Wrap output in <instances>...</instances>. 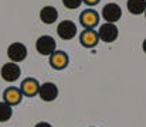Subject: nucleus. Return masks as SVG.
I'll use <instances>...</instances> for the list:
<instances>
[{"instance_id": "nucleus-1", "label": "nucleus", "mask_w": 146, "mask_h": 127, "mask_svg": "<svg viewBox=\"0 0 146 127\" xmlns=\"http://www.w3.org/2000/svg\"><path fill=\"white\" fill-rule=\"evenodd\" d=\"M7 57L11 62H21L27 58V47L23 42H13L7 48Z\"/></svg>"}, {"instance_id": "nucleus-2", "label": "nucleus", "mask_w": 146, "mask_h": 127, "mask_svg": "<svg viewBox=\"0 0 146 127\" xmlns=\"http://www.w3.org/2000/svg\"><path fill=\"white\" fill-rule=\"evenodd\" d=\"M55 47H57V42H55V40L51 36H41L36 41V49L41 55L50 57L55 51Z\"/></svg>"}, {"instance_id": "nucleus-3", "label": "nucleus", "mask_w": 146, "mask_h": 127, "mask_svg": "<svg viewBox=\"0 0 146 127\" xmlns=\"http://www.w3.org/2000/svg\"><path fill=\"white\" fill-rule=\"evenodd\" d=\"M118 34H119V31H118V27L115 26V23H105L98 30V37L104 42H113L118 38Z\"/></svg>"}, {"instance_id": "nucleus-4", "label": "nucleus", "mask_w": 146, "mask_h": 127, "mask_svg": "<svg viewBox=\"0 0 146 127\" xmlns=\"http://www.w3.org/2000/svg\"><path fill=\"white\" fill-rule=\"evenodd\" d=\"M20 74H21V69H20L19 64L11 62V61L4 64L1 66V69H0V75L6 82H16L19 79Z\"/></svg>"}, {"instance_id": "nucleus-5", "label": "nucleus", "mask_w": 146, "mask_h": 127, "mask_svg": "<svg viewBox=\"0 0 146 127\" xmlns=\"http://www.w3.org/2000/svg\"><path fill=\"white\" fill-rule=\"evenodd\" d=\"M57 34L61 40H72L77 36V26L71 20H64L57 27Z\"/></svg>"}, {"instance_id": "nucleus-6", "label": "nucleus", "mask_w": 146, "mask_h": 127, "mask_svg": "<svg viewBox=\"0 0 146 127\" xmlns=\"http://www.w3.org/2000/svg\"><path fill=\"white\" fill-rule=\"evenodd\" d=\"M122 17V10L119 4L116 3H108L102 9V18L106 20V23H116Z\"/></svg>"}, {"instance_id": "nucleus-7", "label": "nucleus", "mask_w": 146, "mask_h": 127, "mask_svg": "<svg viewBox=\"0 0 146 127\" xmlns=\"http://www.w3.org/2000/svg\"><path fill=\"white\" fill-rule=\"evenodd\" d=\"M38 96L44 102H54L58 97V88H57V85L52 84V82H46V84L40 85Z\"/></svg>"}, {"instance_id": "nucleus-8", "label": "nucleus", "mask_w": 146, "mask_h": 127, "mask_svg": "<svg viewBox=\"0 0 146 127\" xmlns=\"http://www.w3.org/2000/svg\"><path fill=\"white\" fill-rule=\"evenodd\" d=\"M80 23L82 24L84 28H94L99 23V16L95 10L87 9L80 14Z\"/></svg>"}, {"instance_id": "nucleus-9", "label": "nucleus", "mask_w": 146, "mask_h": 127, "mask_svg": "<svg viewBox=\"0 0 146 127\" xmlns=\"http://www.w3.org/2000/svg\"><path fill=\"white\" fill-rule=\"evenodd\" d=\"M99 41V37H98V31H95L94 28H85L81 36H80V42L82 47L85 48H92L95 47Z\"/></svg>"}, {"instance_id": "nucleus-10", "label": "nucleus", "mask_w": 146, "mask_h": 127, "mask_svg": "<svg viewBox=\"0 0 146 127\" xmlns=\"http://www.w3.org/2000/svg\"><path fill=\"white\" fill-rule=\"evenodd\" d=\"M68 61H70V58H68V55L64 51H54L50 55V65L54 69H58V71L67 68Z\"/></svg>"}, {"instance_id": "nucleus-11", "label": "nucleus", "mask_w": 146, "mask_h": 127, "mask_svg": "<svg viewBox=\"0 0 146 127\" xmlns=\"http://www.w3.org/2000/svg\"><path fill=\"white\" fill-rule=\"evenodd\" d=\"M38 89H40V84H38V81L34 79V78H27V79H24V81L21 82V85H20L21 93H23L24 96H29V97L38 95Z\"/></svg>"}, {"instance_id": "nucleus-12", "label": "nucleus", "mask_w": 146, "mask_h": 127, "mask_svg": "<svg viewBox=\"0 0 146 127\" xmlns=\"http://www.w3.org/2000/svg\"><path fill=\"white\" fill-rule=\"evenodd\" d=\"M3 99L6 103H9L10 106H14V105H19L23 99V93L19 88H14V86H10L7 88L4 92H3Z\"/></svg>"}, {"instance_id": "nucleus-13", "label": "nucleus", "mask_w": 146, "mask_h": 127, "mask_svg": "<svg viewBox=\"0 0 146 127\" xmlns=\"http://www.w3.org/2000/svg\"><path fill=\"white\" fill-rule=\"evenodd\" d=\"M57 18H58V11H57L55 7L46 6V7L41 9V11H40V20L44 24H52V23L57 21Z\"/></svg>"}, {"instance_id": "nucleus-14", "label": "nucleus", "mask_w": 146, "mask_h": 127, "mask_svg": "<svg viewBox=\"0 0 146 127\" xmlns=\"http://www.w3.org/2000/svg\"><path fill=\"white\" fill-rule=\"evenodd\" d=\"M126 7H128V10H129L131 14L139 16V14L145 13L146 0H128L126 1Z\"/></svg>"}, {"instance_id": "nucleus-15", "label": "nucleus", "mask_w": 146, "mask_h": 127, "mask_svg": "<svg viewBox=\"0 0 146 127\" xmlns=\"http://www.w3.org/2000/svg\"><path fill=\"white\" fill-rule=\"evenodd\" d=\"M13 116V109L9 103H6L4 100L0 102V123H4L7 120H10Z\"/></svg>"}, {"instance_id": "nucleus-16", "label": "nucleus", "mask_w": 146, "mask_h": 127, "mask_svg": "<svg viewBox=\"0 0 146 127\" xmlns=\"http://www.w3.org/2000/svg\"><path fill=\"white\" fill-rule=\"evenodd\" d=\"M62 4H64L67 9L74 10V9H77V7H80V6L82 4V0H62Z\"/></svg>"}, {"instance_id": "nucleus-17", "label": "nucleus", "mask_w": 146, "mask_h": 127, "mask_svg": "<svg viewBox=\"0 0 146 127\" xmlns=\"http://www.w3.org/2000/svg\"><path fill=\"white\" fill-rule=\"evenodd\" d=\"M101 0H82V3H87L90 6H94V4H98Z\"/></svg>"}, {"instance_id": "nucleus-18", "label": "nucleus", "mask_w": 146, "mask_h": 127, "mask_svg": "<svg viewBox=\"0 0 146 127\" xmlns=\"http://www.w3.org/2000/svg\"><path fill=\"white\" fill-rule=\"evenodd\" d=\"M34 127H52L50 123H47V122H40V123H37Z\"/></svg>"}, {"instance_id": "nucleus-19", "label": "nucleus", "mask_w": 146, "mask_h": 127, "mask_svg": "<svg viewBox=\"0 0 146 127\" xmlns=\"http://www.w3.org/2000/svg\"><path fill=\"white\" fill-rule=\"evenodd\" d=\"M142 48H143V52L146 54V38H145V41H143V44H142Z\"/></svg>"}, {"instance_id": "nucleus-20", "label": "nucleus", "mask_w": 146, "mask_h": 127, "mask_svg": "<svg viewBox=\"0 0 146 127\" xmlns=\"http://www.w3.org/2000/svg\"><path fill=\"white\" fill-rule=\"evenodd\" d=\"M145 17H146V10H145Z\"/></svg>"}]
</instances>
